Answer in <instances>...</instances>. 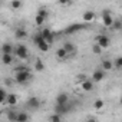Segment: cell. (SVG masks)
Returning a JSON list of instances; mask_svg holds the SVG:
<instances>
[{
    "instance_id": "1",
    "label": "cell",
    "mask_w": 122,
    "mask_h": 122,
    "mask_svg": "<svg viewBox=\"0 0 122 122\" xmlns=\"http://www.w3.org/2000/svg\"><path fill=\"white\" fill-rule=\"evenodd\" d=\"M32 81V72L26 66H17L15 69V82L19 85H26Z\"/></svg>"
},
{
    "instance_id": "2",
    "label": "cell",
    "mask_w": 122,
    "mask_h": 122,
    "mask_svg": "<svg viewBox=\"0 0 122 122\" xmlns=\"http://www.w3.org/2000/svg\"><path fill=\"white\" fill-rule=\"evenodd\" d=\"M13 55L19 59V60H27L29 59V50L25 45H17L15 46V50H13Z\"/></svg>"
},
{
    "instance_id": "3",
    "label": "cell",
    "mask_w": 122,
    "mask_h": 122,
    "mask_svg": "<svg viewBox=\"0 0 122 122\" xmlns=\"http://www.w3.org/2000/svg\"><path fill=\"white\" fill-rule=\"evenodd\" d=\"M39 36L49 45V46H52L53 45V42H55V36H53V32L50 30V29H47V27H42L40 29V32H39Z\"/></svg>"
},
{
    "instance_id": "4",
    "label": "cell",
    "mask_w": 122,
    "mask_h": 122,
    "mask_svg": "<svg viewBox=\"0 0 122 122\" xmlns=\"http://www.w3.org/2000/svg\"><path fill=\"white\" fill-rule=\"evenodd\" d=\"M33 42H35V45L37 46V49H39L40 52H49V50H50V46L39 36V33H36V35L33 36Z\"/></svg>"
},
{
    "instance_id": "5",
    "label": "cell",
    "mask_w": 122,
    "mask_h": 122,
    "mask_svg": "<svg viewBox=\"0 0 122 122\" xmlns=\"http://www.w3.org/2000/svg\"><path fill=\"white\" fill-rule=\"evenodd\" d=\"M96 45L103 50V49H108L109 47L111 40H109V37L106 35H99V36H96Z\"/></svg>"
},
{
    "instance_id": "6",
    "label": "cell",
    "mask_w": 122,
    "mask_h": 122,
    "mask_svg": "<svg viewBox=\"0 0 122 122\" xmlns=\"http://www.w3.org/2000/svg\"><path fill=\"white\" fill-rule=\"evenodd\" d=\"M102 25L105 26V27H111L112 26V23H113V17H112V15H111V12L109 10H103L102 12Z\"/></svg>"
},
{
    "instance_id": "7",
    "label": "cell",
    "mask_w": 122,
    "mask_h": 122,
    "mask_svg": "<svg viewBox=\"0 0 122 122\" xmlns=\"http://www.w3.org/2000/svg\"><path fill=\"white\" fill-rule=\"evenodd\" d=\"M68 103H69V95L65 92H60L55 99V105H68Z\"/></svg>"
},
{
    "instance_id": "8",
    "label": "cell",
    "mask_w": 122,
    "mask_h": 122,
    "mask_svg": "<svg viewBox=\"0 0 122 122\" xmlns=\"http://www.w3.org/2000/svg\"><path fill=\"white\" fill-rule=\"evenodd\" d=\"M5 103L7 105V106H16L17 103H19V96L17 95H15V93H7V96H6V99H5Z\"/></svg>"
},
{
    "instance_id": "9",
    "label": "cell",
    "mask_w": 122,
    "mask_h": 122,
    "mask_svg": "<svg viewBox=\"0 0 122 122\" xmlns=\"http://www.w3.org/2000/svg\"><path fill=\"white\" fill-rule=\"evenodd\" d=\"M79 89H82L83 92H91L92 89H93V82L91 81V79H85V81H82V82H79Z\"/></svg>"
},
{
    "instance_id": "10",
    "label": "cell",
    "mask_w": 122,
    "mask_h": 122,
    "mask_svg": "<svg viewBox=\"0 0 122 122\" xmlns=\"http://www.w3.org/2000/svg\"><path fill=\"white\" fill-rule=\"evenodd\" d=\"M103 78H105V72H103L102 69H96V71H93L91 81H92L93 83H95V82H102Z\"/></svg>"
},
{
    "instance_id": "11",
    "label": "cell",
    "mask_w": 122,
    "mask_h": 122,
    "mask_svg": "<svg viewBox=\"0 0 122 122\" xmlns=\"http://www.w3.org/2000/svg\"><path fill=\"white\" fill-rule=\"evenodd\" d=\"M40 103L42 102H40V99L37 96H32V98L27 99V108H30V109H39Z\"/></svg>"
},
{
    "instance_id": "12",
    "label": "cell",
    "mask_w": 122,
    "mask_h": 122,
    "mask_svg": "<svg viewBox=\"0 0 122 122\" xmlns=\"http://www.w3.org/2000/svg\"><path fill=\"white\" fill-rule=\"evenodd\" d=\"M71 111V106L69 103L68 105H55V113L56 115H65Z\"/></svg>"
},
{
    "instance_id": "13",
    "label": "cell",
    "mask_w": 122,
    "mask_h": 122,
    "mask_svg": "<svg viewBox=\"0 0 122 122\" xmlns=\"http://www.w3.org/2000/svg\"><path fill=\"white\" fill-rule=\"evenodd\" d=\"M82 19H83L85 23H92V22L96 19V15H95V12H92V10H86V12L82 15Z\"/></svg>"
},
{
    "instance_id": "14",
    "label": "cell",
    "mask_w": 122,
    "mask_h": 122,
    "mask_svg": "<svg viewBox=\"0 0 122 122\" xmlns=\"http://www.w3.org/2000/svg\"><path fill=\"white\" fill-rule=\"evenodd\" d=\"M101 69L103 72H109L113 69V63H112V59H103L102 60V65H101Z\"/></svg>"
},
{
    "instance_id": "15",
    "label": "cell",
    "mask_w": 122,
    "mask_h": 122,
    "mask_svg": "<svg viewBox=\"0 0 122 122\" xmlns=\"http://www.w3.org/2000/svg\"><path fill=\"white\" fill-rule=\"evenodd\" d=\"M62 47H63V50H65L68 55H73V53L76 52V47H75V45H73V43H71V42H65Z\"/></svg>"
},
{
    "instance_id": "16",
    "label": "cell",
    "mask_w": 122,
    "mask_h": 122,
    "mask_svg": "<svg viewBox=\"0 0 122 122\" xmlns=\"http://www.w3.org/2000/svg\"><path fill=\"white\" fill-rule=\"evenodd\" d=\"M13 45L12 43H3L2 45V55H13Z\"/></svg>"
},
{
    "instance_id": "17",
    "label": "cell",
    "mask_w": 122,
    "mask_h": 122,
    "mask_svg": "<svg viewBox=\"0 0 122 122\" xmlns=\"http://www.w3.org/2000/svg\"><path fill=\"white\" fill-rule=\"evenodd\" d=\"M15 36H16V39H26L27 37V30L25 27H17L16 32H15Z\"/></svg>"
},
{
    "instance_id": "18",
    "label": "cell",
    "mask_w": 122,
    "mask_h": 122,
    "mask_svg": "<svg viewBox=\"0 0 122 122\" xmlns=\"http://www.w3.org/2000/svg\"><path fill=\"white\" fill-rule=\"evenodd\" d=\"M29 121V115L25 111H19L17 116H16V122H27Z\"/></svg>"
},
{
    "instance_id": "19",
    "label": "cell",
    "mask_w": 122,
    "mask_h": 122,
    "mask_svg": "<svg viewBox=\"0 0 122 122\" xmlns=\"http://www.w3.org/2000/svg\"><path fill=\"white\" fill-rule=\"evenodd\" d=\"M33 69H35L36 72H43V71H45V63L42 62V59H36V60H35Z\"/></svg>"
},
{
    "instance_id": "20",
    "label": "cell",
    "mask_w": 122,
    "mask_h": 122,
    "mask_svg": "<svg viewBox=\"0 0 122 122\" xmlns=\"http://www.w3.org/2000/svg\"><path fill=\"white\" fill-rule=\"evenodd\" d=\"M13 60H15V56L13 55H2V62L3 65H12L13 63Z\"/></svg>"
},
{
    "instance_id": "21",
    "label": "cell",
    "mask_w": 122,
    "mask_h": 122,
    "mask_svg": "<svg viewBox=\"0 0 122 122\" xmlns=\"http://www.w3.org/2000/svg\"><path fill=\"white\" fill-rule=\"evenodd\" d=\"M17 112H19V111H16V109H10V111H7V121H9V122H16Z\"/></svg>"
},
{
    "instance_id": "22",
    "label": "cell",
    "mask_w": 122,
    "mask_h": 122,
    "mask_svg": "<svg viewBox=\"0 0 122 122\" xmlns=\"http://www.w3.org/2000/svg\"><path fill=\"white\" fill-rule=\"evenodd\" d=\"M68 56H69V55H68V53H66V52L63 50V47H59V49L56 50V57H57V59H60V60L66 59Z\"/></svg>"
},
{
    "instance_id": "23",
    "label": "cell",
    "mask_w": 122,
    "mask_h": 122,
    "mask_svg": "<svg viewBox=\"0 0 122 122\" xmlns=\"http://www.w3.org/2000/svg\"><path fill=\"white\" fill-rule=\"evenodd\" d=\"M9 6H10L13 10H19V9L23 6V3L20 2V0H12V2H9Z\"/></svg>"
},
{
    "instance_id": "24",
    "label": "cell",
    "mask_w": 122,
    "mask_h": 122,
    "mask_svg": "<svg viewBox=\"0 0 122 122\" xmlns=\"http://www.w3.org/2000/svg\"><path fill=\"white\" fill-rule=\"evenodd\" d=\"M85 26L83 25H72L71 27L66 29V33H72V32H78V30H82Z\"/></svg>"
},
{
    "instance_id": "25",
    "label": "cell",
    "mask_w": 122,
    "mask_h": 122,
    "mask_svg": "<svg viewBox=\"0 0 122 122\" xmlns=\"http://www.w3.org/2000/svg\"><path fill=\"white\" fill-rule=\"evenodd\" d=\"M93 108H95L96 111H102V109L105 108V102H103L102 99H96V101L93 102Z\"/></svg>"
},
{
    "instance_id": "26",
    "label": "cell",
    "mask_w": 122,
    "mask_h": 122,
    "mask_svg": "<svg viewBox=\"0 0 122 122\" xmlns=\"http://www.w3.org/2000/svg\"><path fill=\"white\" fill-rule=\"evenodd\" d=\"M112 63H113V69L119 71L122 68V57H116L115 60H112Z\"/></svg>"
},
{
    "instance_id": "27",
    "label": "cell",
    "mask_w": 122,
    "mask_h": 122,
    "mask_svg": "<svg viewBox=\"0 0 122 122\" xmlns=\"http://www.w3.org/2000/svg\"><path fill=\"white\" fill-rule=\"evenodd\" d=\"M111 29H113V30H116V32H119L121 29H122V22L121 20H113V23H112V26H111Z\"/></svg>"
},
{
    "instance_id": "28",
    "label": "cell",
    "mask_w": 122,
    "mask_h": 122,
    "mask_svg": "<svg viewBox=\"0 0 122 122\" xmlns=\"http://www.w3.org/2000/svg\"><path fill=\"white\" fill-rule=\"evenodd\" d=\"M45 22H46V19H45V17H42V16H39V15H36V16H35V23H36V26H43V25H45Z\"/></svg>"
},
{
    "instance_id": "29",
    "label": "cell",
    "mask_w": 122,
    "mask_h": 122,
    "mask_svg": "<svg viewBox=\"0 0 122 122\" xmlns=\"http://www.w3.org/2000/svg\"><path fill=\"white\" fill-rule=\"evenodd\" d=\"M49 122H62V118H60V115L52 113V115L49 116Z\"/></svg>"
},
{
    "instance_id": "30",
    "label": "cell",
    "mask_w": 122,
    "mask_h": 122,
    "mask_svg": "<svg viewBox=\"0 0 122 122\" xmlns=\"http://www.w3.org/2000/svg\"><path fill=\"white\" fill-rule=\"evenodd\" d=\"M92 52H93L95 55H101V53H102V49H101V47H99V46L95 43V45L92 46Z\"/></svg>"
},
{
    "instance_id": "31",
    "label": "cell",
    "mask_w": 122,
    "mask_h": 122,
    "mask_svg": "<svg viewBox=\"0 0 122 122\" xmlns=\"http://www.w3.org/2000/svg\"><path fill=\"white\" fill-rule=\"evenodd\" d=\"M37 15H39V16H42V17H45V19H46V17H47V15H49V13H47V10H46V9H39V10H37Z\"/></svg>"
},
{
    "instance_id": "32",
    "label": "cell",
    "mask_w": 122,
    "mask_h": 122,
    "mask_svg": "<svg viewBox=\"0 0 122 122\" xmlns=\"http://www.w3.org/2000/svg\"><path fill=\"white\" fill-rule=\"evenodd\" d=\"M6 96H7V91L5 88H0V98H5L6 99Z\"/></svg>"
},
{
    "instance_id": "33",
    "label": "cell",
    "mask_w": 122,
    "mask_h": 122,
    "mask_svg": "<svg viewBox=\"0 0 122 122\" xmlns=\"http://www.w3.org/2000/svg\"><path fill=\"white\" fill-rule=\"evenodd\" d=\"M86 122H98V119L93 118V116H88V118H86Z\"/></svg>"
},
{
    "instance_id": "34",
    "label": "cell",
    "mask_w": 122,
    "mask_h": 122,
    "mask_svg": "<svg viewBox=\"0 0 122 122\" xmlns=\"http://www.w3.org/2000/svg\"><path fill=\"white\" fill-rule=\"evenodd\" d=\"M5 85H7V86H12V79H6V81H5Z\"/></svg>"
},
{
    "instance_id": "35",
    "label": "cell",
    "mask_w": 122,
    "mask_h": 122,
    "mask_svg": "<svg viewBox=\"0 0 122 122\" xmlns=\"http://www.w3.org/2000/svg\"><path fill=\"white\" fill-rule=\"evenodd\" d=\"M2 103H5V98H0V105Z\"/></svg>"
},
{
    "instance_id": "36",
    "label": "cell",
    "mask_w": 122,
    "mask_h": 122,
    "mask_svg": "<svg viewBox=\"0 0 122 122\" xmlns=\"http://www.w3.org/2000/svg\"><path fill=\"white\" fill-rule=\"evenodd\" d=\"M0 5H2V3H0Z\"/></svg>"
}]
</instances>
